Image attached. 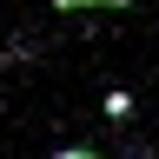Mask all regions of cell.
Returning <instances> with one entry per match:
<instances>
[{
    "mask_svg": "<svg viewBox=\"0 0 159 159\" xmlns=\"http://www.w3.org/2000/svg\"><path fill=\"white\" fill-rule=\"evenodd\" d=\"M53 159H99V152H93V146H60Z\"/></svg>",
    "mask_w": 159,
    "mask_h": 159,
    "instance_id": "3957f363",
    "label": "cell"
},
{
    "mask_svg": "<svg viewBox=\"0 0 159 159\" xmlns=\"http://www.w3.org/2000/svg\"><path fill=\"white\" fill-rule=\"evenodd\" d=\"M60 13H86V7H126V0H53Z\"/></svg>",
    "mask_w": 159,
    "mask_h": 159,
    "instance_id": "7a4b0ae2",
    "label": "cell"
},
{
    "mask_svg": "<svg viewBox=\"0 0 159 159\" xmlns=\"http://www.w3.org/2000/svg\"><path fill=\"white\" fill-rule=\"evenodd\" d=\"M126 113H133V93L113 86V93H106V119H126Z\"/></svg>",
    "mask_w": 159,
    "mask_h": 159,
    "instance_id": "6da1fadb",
    "label": "cell"
}]
</instances>
